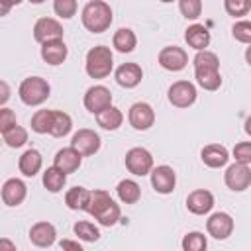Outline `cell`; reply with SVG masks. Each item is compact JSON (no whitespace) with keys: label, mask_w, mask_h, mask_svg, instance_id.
Segmentation results:
<instances>
[{"label":"cell","mask_w":251,"mask_h":251,"mask_svg":"<svg viewBox=\"0 0 251 251\" xmlns=\"http://www.w3.org/2000/svg\"><path fill=\"white\" fill-rule=\"evenodd\" d=\"M194 76L196 82L204 90H218L222 84V75H220V59L216 53L202 49L194 55Z\"/></svg>","instance_id":"1"},{"label":"cell","mask_w":251,"mask_h":251,"mask_svg":"<svg viewBox=\"0 0 251 251\" xmlns=\"http://www.w3.org/2000/svg\"><path fill=\"white\" fill-rule=\"evenodd\" d=\"M84 212H88L100 226H106V227L118 224L122 216L120 206L112 200V196L106 190H90Z\"/></svg>","instance_id":"2"},{"label":"cell","mask_w":251,"mask_h":251,"mask_svg":"<svg viewBox=\"0 0 251 251\" xmlns=\"http://www.w3.org/2000/svg\"><path fill=\"white\" fill-rule=\"evenodd\" d=\"M80 20L90 33H102L112 24V8L104 0H90L80 12Z\"/></svg>","instance_id":"3"},{"label":"cell","mask_w":251,"mask_h":251,"mask_svg":"<svg viewBox=\"0 0 251 251\" xmlns=\"http://www.w3.org/2000/svg\"><path fill=\"white\" fill-rule=\"evenodd\" d=\"M84 69L90 78H106L114 69V55H112L110 47H106V45L92 47L86 53Z\"/></svg>","instance_id":"4"},{"label":"cell","mask_w":251,"mask_h":251,"mask_svg":"<svg viewBox=\"0 0 251 251\" xmlns=\"http://www.w3.org/2000/svg\"><path fill=\"white\" fill-rule=\"evenodd\" d=\"M49 92H51V86L41 76H27V78L22 80V84L18 88L20 100L25 106H39V104H43L49 98Z\"/></svg>","instance_id":"5"},{"label":"cell","mask_w":251,"mask_h":251,"mask_svg":"<svg viewBox=\"0 0 251 251\" xmlns=\"http://www.w3.org/2000/svg\"><path fill=\"white\" fill-rule=\"evenodd\" d=\"M126 169L135 176H145L153 169V155L145 147H131L126 153Z\"/></svg>","instance_id":"6"},{"label":"cell","mask_w":251,"mask_h":251,"mask_svg":"<svg viewBox=\"0 0 251 251\" xmlns=\"http://www.w3.org/2000/svg\"><path fill=\"white\" fill-rule=\"evenodd\" d=\"M224 182L233 192L247 190L249 184H251V169H249V165H243V163L229 165L226 169V173H224Z\"/></svg>","instance_id":"7"},{"label":"cell","mask_w":251,"mask_h":251,"mask_svg":"<svg viewBox=\"0 0 251 251\" xmlns=\"http://www.w3.org/2000/svg\"><path fill=\"white\" fill-rule=\"evenodd\" d=\"M169 102L176 108H188L196 102V86L190 80H176L169 86Z\"/></svg>","instance_id":"8"},{"label":"cell","mask_w":251,"mask_h":251,"mask_svg":"<svg viewBox=\"0 0 251 251\" xmlns=\"http://www.w3.org/2000/svg\"><path fill=\"white\" fill-rule=\"evenodd\" d=\"M127 122H129V126L133 129L145 131L155 124V110L147 102H135V104L129 106Z\"/></svg>","instance_id":"9"},{"label":"cell","mask_w":251,"mask_h":251,"mask_svg":"<svg viewBox=\"0 0 251 251\" xmlns=\"http://www.w3.org/2000/svg\"><path fill=\"white\" fill-rule=\"evenodd\" d=\"M159 65L165 69V71H182L186 65H188V55L182 47H176V45H167L159 51Z\"/></svg>","instance_id":"10"},{"label":"cell","mask_w":251,"mask_h":251,"mask_svg":"<svg viewBox=\"0 0 251 251\" xmlns=\"http://www.w3.org/2000/svg\"><path fill=\"white\" fill-rule=\"evenodd\" d=\"M71 147H73L75 151H78L82 157L94 155V153L100 149V135H98L94 129L82 127V129H78V131L73 135Z\"/></svg>","instance_id":"11"},{"label":"cell","mask_w":251,"mask_h":251,"mask_svg":"<svg viewBox=\"0 0 251 251\" xmlns=\"http://www.w3.org/2000/svg\"><path fill=\"white\" fill-rule=\"evenodd\" d=\"M149 175H151V186L155 188V192H159V194H171L175 190L176 175H175L173 167L159 165V167H153L149 171Z\"/></svg>","instance_id":"12"},{"label":"cell","mask_w":251,"mask_h":251,"mask_svg":"<svg viewBox=\"0 0 251 251\" xmlns=\"http://www.w3.org/2000/svg\"><path fill=\"white\" fill-rule=\"evenodd\" d=\"M112 106V92L102 86V84H94L86 90L84 94V108L90 112V114H98L100 110Z\"/></svg>","instance_id":"13"},{"label":"cell","mask_w":251,"mask_h":251,"mask_svg":"<svg viewBox=\"0 0 251 251\" xmlns=\"http://www.w3.org/2000/svg\"><path fill=\"white\" fill-rule=\"evenodd\" d=\"M63 25L55 18H39L33 25V37L39 43L53 41V39H63Z\"/></svg>","instance_id":"14"},{"label":"cell","mask_w":251,"mask_h":251,"mask_svg":"<svg viewBox=\"0 0 251 251\" xmlns=\"http://www.w3.org/2000/svg\"><path fill=\"white\" fill-rule=\"evenodd\" d=\"M206 229L214 239H227L233 231V218L226 212H216L206 220Z\"/></svg>","instance_id":"15"},{"label":"cell","mask_w":251,"mask_h":251,"mask_svg":"<svg viewBox=\"0 0 251 251\" xmlns=\"http://www.w3.org/2000/svg\"><path fill=\"white\" fill-rule=\"evenodd\" d=\"M186 208L196 216H204L214 208V194L206 188H196L186 196Z\"/></svg>","instance_id":"16"},{"label":"cell","mask_w":251,"mask_h":251,"mask_svg":"<svg viewBox=\"0 0 251 251\" xmlns=\"http://www.w3.org/2000/svg\"><path fill=\"white\" fill-rule=\"evenodd\" d=\"M27 196V186L20 178H8L2 184V200L6 206H20Z\"/></svg>","instance_id":"17"},{"label":"cell","mask_w":251,"mask_h":251,"mask_svg":"<svg viewBox=\"0 0 251 251\" xmlns=\"http://www.w3.org/2000/svg\"><path fill=\"white\" fill-rule=\"evenodd\" d=\"M80 163H82V155H80L78 151H75L71 145L59 149V151L55 153V159H53V165H55L57 169H61L65 175L75 173V171L80 167Z\"/></svg>","instance_id":"18"},{"label":"cell","mask_w":251,"mask_h":251,"mask_svg":"<svg viewBox=\"0 0 251 251\" xmlns=\"http://www.w3.org/2000/svg\"><path fill=\"white\" fill-rule=\"evenodd\" d=\"M55 237H57V229L49 222H37L29 229V241L37 247H51L55 243Z\"/></svg>","instance_id":"19"},{"label":"cell","mask_w":251,"mask_h":251,"mask_svg":"<svg viewBox=\"0 0 251 251\" xmlns=\"http://www.w3.org/2000/svg\"><path fill=\"white\" fill-rule=\"evenodd\" d=\"M143 78V71L137 63H124L116 69V82L124 88H135Z\"/></svg>","instance_id":"20"},{"label":"cell","mask_w":251,"mask_h":251,"mask_svg":"<svg viewBox=\"0 0 251 251\" xmlns=\"http://www.w3.org/2000/svg\"><path fill=\"white\" fill-rule=\"evenodd\" d=\"M69 55V49L63 39H53L41 43V59L47 65H61Z\"/></svg>","instance_id":"21"},{"label":"cell","mask_w":251,"mask_h":251,"mask_svg":"<svg viewBox=\"0 0 251 251\" xmlns=\"http://www.w3.org/2000/svg\"><path fill=\"white\" fill-rule=\"evenodd\" d=\"M200 159L204 165H208L210 169H220L227 163L229 159V153L224 145H218V143H210L206 145L202 151H200Z\"/></svg>","instance_id":"22"},{"label":"cell","mask_w":251,"mask_h":251,"mask_svg":"<svg viewBox=\"0 0 251 251\" xmlns=\"http://www.w3.org/2000/svg\"><path fill=\"white\" fill-rule=\"evenodd\" d=\"M210 31H208V27H204L202 24H192V25H188L186 27V31H184V41L188 43V47H192V49H196V51H202V49H206L208 45H210Z\"/></svg>","instance_id":"23"},{"label":"cell","mask_w":251,"mask_h":251,"mask_svg":"<svg viewBox=\"0 0 251 251\" xmlns=\"http://www.w3.org/2000/svg\"><path fill=\"white\" fill-rule=\"evenodd\" d=\"M41 165H43V157L37 149H27L22 153L20 161H18V169L24 176H35L39 171H41Z\"/></svg>","instance_id":"24"},{"label":"cell","mask_w":251,"mask_h":251,"mask_svg":"<svg viewBox=\"0 0 251 251\" xmlns=\"http://www.w3.org/2000/svg\"><path fill=\"white\" fill-rule=\"evenodd\" d=\"M122 122H124V114H122V110L116 108V106H108V108H104V110H100V112L96 114V124H98L102 129H108V131L118 129V127L122 126Z\"/></svg>","instance_id":"25"},{"label":"cell","mask_w":251,"mask_h":251,"mask_svg":"<svg viewBox=\"0 0 251 251\" xmlns=\"http://www.w3.org/2000/svg\"><path fill=\"white\" fill-rule=\"evenodd\" d=\"M73 129V120L67 112L53 110L51 114V126H49V135L53 137H65Z\"/></svg>","instance_id":"26"},{"label":"cell","mask_w":251,"mask_h":251,"mask_svg":"<svg viewBox=\"0 0 251 251\" xmlns=\"http://www.w3.org/2000/svg\"><path fill=\"white\" fill-rule=\"evenodd\" d=\"M116 192H118V198L124 204H135L141 198V186L135 180H131V178L120 180L118 186H116Z\"/></svg>","instance_id":"27"},{"label":"cell","mask_w":251,"mask_h":251,"mask_svg":"<svg viewBox=\"0 0 251 251\" xmlns=\"http://www.w3.org/2000/svg\"><path fill=\"white\" fill-rule=\"evenodd\" d=\"M112 45L120 53H131L135 49V45H137V37L129 27H120L112 37Z\"/></svg>","instance_id":"28"},{"label":"cell","mask_w":251,"mask_h":251,"mask_svg":"<svg viewBox=\"0 0 251 251\" xmlns=\"http://www.w3.org/2000/svg\"><path fill=\"white\" fill-rule=\"evenodd\" d=\"M65 182H67V175H65L61 169H57L55 165L45 169V173H43V186H45L49 192H59V190H63Z\"/></svg>","instance_id":"29"},{"label":"cell","mask_w":251,"mask_h":251,"mask_svg":"<svg viewBox=\"0 0 251 251\" xmlns=\"http://www.w3.org/2000/svg\"><path fill=\"white\" fill-rule=\"evenodd\" d=\"M88 192L90 190H86L84 186H73L65 194V204L71 210H84L86 202H88Z\"/></svg>","instance_id":"30"},{"label":"cell","mask_w":251,"mask_h":251,"mask_svg":"<svg viewBox=\"0 0 251 251\" xmlns=\"http://www.w3.org/2000/svg\"><path fill=\"white\" fill-rule=\"evenodd\" d=\"M2 141L8 145V147H12V149H18V147H22L25 141H27V131H25V127H22V126H12L8 131H4L2 133Z\"/></svg>","instance_id":"31"},{"label":"cell","mask_w":251,"mask_h":251,"mask_svg":"<svg viewBox=\"0 0 251 251\" xmlns=\"http://www.w3.org/2000/svg\"><path fill=\"white\" fill-rule=\"evenodd\" d=\"M73 229H75V235H76L78 239H82V241H98V239H100L98 227H96L94 224L86 222V220L76 222V224L73 226Z\"/></svg>","instance_id":"32"},{"label":"cell","mask_w":251,"mask_h":251,"mask_svg":"<svg viewBox=\"0 0 251 251\" xmlns=\"http://www.w3.org/2000/svg\"><path fill=\"white\" fill-rule=\"evenodd\" d=\"M208 247L206 235L200 231H190L182 237V249L184 251H204Z\"/></svg>","instance_id":"33"},{"label":"cell","mask_w":251,"mask_h":251,"mask_svg":"<svg viewBox=\"0 0 251 251\" xmlns=\"http://www.w3.org/2000/svg\"><path fill=\"white\" fill-rule=\"evenodd\" d=\"M51 114H53V110H37L31 116V129L35 133H49Z\"/></svg>","instance_id":"34"},{"label":"cell","mask_w":251,"mask_h":251,"mask_svg":"<svg viewBox=\"0 0 251 251\" xmlns=\"http://www.w3.org/2000/svg\"><path fill=\"white\" fill-rule=\"evenodd\" d=\"M224 8L229 16L233 18H241L247 16L251 10V0H224Z\"/></svg>","instance_id":"35"},{"label":"cell","mask_w":251,"mask_h":251,"mask_svg":"<svg viewBox=\"0 0 251 251\" xmlns=\"http://www.w3.org/2000/svg\"><path fill=\"white\" fill-rule=\"evenodd\" d=\"M178 10L186 20H196L202 14V0H178Z\"/></svg>","instance_id":"36"},{"label":"cell","mask_w":251,"mask_h":251,"mask_svg":"<svg viewBox=\"0 0 251 251\" xmlns=\"http://www.w3.org/2000/svg\"><path fill=\"white\" fill-rule=\"evenodd\" d=\"M53 12L63 20L73 18L76 14V0H53Z\"/></svg>","instance_id":"37"},{"label":"cell","mask_w":251,"mask_h":251,"mask_svg":"<svg viewBox=\"0 0 251 251\" xmlns=\"http://www.w3.org/2000/svg\"><path fill=\"white\" fill-rule=\"evenodd\" d=\"M231 33L239 43H251V22H247V20L235 22L231 27Z\"/></svg>","instance_id":"38"},{"label":"cell","mask_w":251,"mask_h":251,"mask_svg":"<svg viewBox=\"0 0 251 251\" xmlns=\"http://www.w3.org/2000/svg\"><path fill=\"white\" fill-rule=\"evenodd\" d=\"M233 159L235 163H243V165H251V143L249 141H241L233 147Z\"/></svg>","instance_id":"39"},{"label":"cell","mask_w":251,"mask_h":251,"mask_svg":"<svg viewBox=\"0 0 251 251\" xmlns=\"http://www.w3.org/2000/svg\"><path fill=\"white\" fill-rule=\"evenodd\" d=\"M16 114L10 108H0V133L8 131L12 126H16Z\"/></svg>","instance_id":"40"},{"label":"cell","mask_w":251,"mask_h":251,"mask_svg":"<svg viewBox=\"0 0 251 251\" xmlns=\"http://www.w3.org/2000/svg\"><path fill=\"white\" fill-rule=\"evenodd\" d=\"M10 94H12V90H10L8 82L0 80V106H4V104L10 100Z\"/></svg>","instance_id":"41"},{"label":"cell","mask_w":251,"mask_h":251,"mask_svg":"<svg viewBox=\"0 0 251 251\" xmlns=\"http://www.w3.org/2000/svg\"><path fill=\"white\" fill-rule=\"evenodd\" d=\"M61 249H73V251H82V245L78 241H69V239H63L61 241Z\"/></svg>","instance_id":"42"},{"label":"cell","mask_w":251,"mask_h":251,"mask_svg":"<svg viewBox=\"0 0 251 251\" xmlns=\"http://www.w3.org/2000/svg\"><path fill=\"white\" fill-rule=\"evenodd\" d=\"M16 249V243L14 241H10V239H0V251H14Z\"/></svg>","instance_id":"43"},{"label":"cell","mask_w":251,"mask_h":251,"mask_svg":"<svg viewBox=\"0 0 251 251\" xmlns=\"http://www.w3.org/2000/svg\"><path fill=\"white\" fill-rule=\"evenodd\" d=\"M12 10V4L8 2V0H0V18H4V16H8V12Z\"/></svg>","instance_id":"44"},{"label":"cell","mask_w":251,"mask_h":251,"mask_svg":"<svg viewBox=\"0 0 251 251\" xmlns=\"http://www.w3.org/2000/svg\"><path fill=\"white\" fill-rule=\"evenodd\" d=\"M8 2H10L12 6H18V4H20V2H24V0H8Z\"/></svg>","instance_id":"45"},{"label":"cell","mask_w":251,"mask_h":251,"mask_svg":"<svg viewBox=\"0 0 251 251\" xmlns=\"http://www.w3.org/2000/svg\"><path fill=\"white\" fill-rule=\"evenodd\" d=\"M27 2H29V4H43L45 0H27Z\"/></svg>","instance_id":"46"},{"label":"cell","mask_w":251,"mask_h":251,"mask_svg":"<svg viewBox=\"0 0 251 251\" xmlns=\"http://www.w3.org/2000/svg\"><path fill=\"white\" fill-rule=\"evenodd\" d=\"M161 2H173V0H161Z\"/></svg>","instance_id":"47"},{"label":"cell","mask_w":251,"mask_h":251,"mask_svg":"<svg viewBox=\"0 0 251 251\" xmlns=\"http://www.w3.org/2000/svg\"><path fill=\"white\" fill-rule=\"evenodd\" d=\"M0 145H2V137H0Z\"/></svg>","instance_id":"48"}]
</instances>
